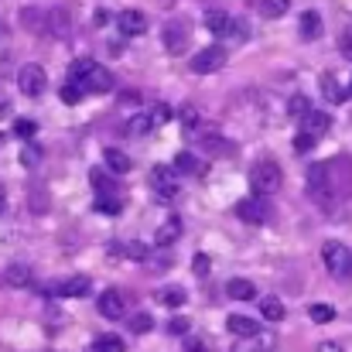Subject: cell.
Wrapping results in <instances>:
<instances>
[{"mask_svg": "<svg viewBox=\"0 0 352 352\" xmlns=\"http://www.w3.org/2000/svg\"><path fill=\"white\" fill-rule=\"evenodd\" d=\"M65 79L79 82V86H82V93H96V96L113 93V76H110V69H103V65H100V62H93V58H76Z\"/></svg>", "mask_w": 352, "mask_h": 352, "instance_id": "1", "label": "cell"}, {"mask_svg": "<svg viewBox=\"0 0 352 352\" xmlns=\"http://www.w3.org/2000/svg\"><path fill=\"white\" fill-rule=\"evenodd\" d=\"M280 182H284V175H280L277 161H256L250 171L253 195H274V192H280Z\"/></svg>", "mask_w": 352, "mask_h": 352, "instance_id": "2", "label": "cell"}, {"mask_svg": "<svg viewBox=\"0 0 352 352\" xmlns=\"http://www.w3.org/2000/svg\"><path fill=\"white\" fill-rule=\"evenodd\" d=\"M151 192H154V199L161 206H171L178 199V178H175V171L168 164H154V171H151Z\"/></svg>", "mask_w": 352, "mask_h": 352, "instance_id": "3", "label": "cell"}, {"mask_svg": "<svg viewBox=\"0 0 352 352\" xmlns=\"http://www.w3.org/2000/svg\"><path fill=\"white\" fill-rule=\"evenodd\" d=\"M308 192L315 202L322 206H332L336 202V188H332V178H329V164H311L308 168Z\"/></svg>", "mask_w": 352, "mask_h": 352, "instance_id": "4", "label": "cell"}, {"mask_svg": "<svg viewBox=\"0 0 352 352\" xmlns=\"http://www.w3.org/2000/svg\"><path fill=\"white\" fill-rule=\"evenodd\" d=\"M236 216L243 223H250V226H263L270 219V209H267L263 195H250V199H239L236 202Z\"/></svg>", "mask_w": 352, "mask_h": 352, "instance_id": "5", "label": "cell"}, {"mask_svg": "<svg viewBox=\"0 0 352 352\" xmlns=\"http://www.w3.org/2000/svg\"><path fill=\"white\" fill-rule=\"evenodd\" d=\"M223 65H226V48H219V45H209V48L195 52V58H192V72H199V76L219 72Z\"/></svg>", "mask_w": 352, "mask_h": 352, "instance_id": "6", "label": "cell"}, {"mask_svg": "<svg viewBox=\"0 0 352 352\" xmlns=\"http://www.w3.org/2000/svg\"><path fill=\"white\" fill-rule=\"evenodd\" d=\"M17 86H21V93L24 96H41L45 93V86H48V76H45V69L41 65H21V72H17Z\"/></svg>", "mask_w": 352, "mask_h": 352, "instance_id": "7", "label": "cell"}, {"mask_svg": "<svg viewBox=\"0 0 352 352\" xmlns=\"http://www.w3.org/2000/svg\"><path fill=\"white\" fill-rule=\"evenodd\" d=\"M161 34H164V48H168L171 55H182V52L188 48V24H185V21H168Z\"/></svg>", "mask_w": 352, "mask_h": 352, "instance_id": "8", "label": "cell"}, {"mask_svg": "<svg viewBox=\"0 0 352 352\" xmlns=\"http://www.w3.org/2000/svg\"><path fill=\"white\" fill-rule=\"evenodd\" d=\"M346 246L339 243V239H329L325 246H322V260H325V267H329V274L332 277H342V270H346Z\"/></svg>", "mask_w": 352, "mask_h": 352, "instance_id": "9", "label": "cell"}, {"mask_svg": "<svg viewBox=\"0 0 352 352\" xmlns=\"http://www.w3.org/2000/svg\"><path fill=\"white\" fill-rule=\"evenodd\" d=\"M100 315L103 318H110V322H120L123 315H126V305H123V294H120L117 287H110V291H103L100 294Z\"/></svg>", "mask_w": 352, "mask_h": 352, "instance_id": "10", "label": "cell"}, {"mask_svg": "<svg viewBox=\"0 0 352 352\" xmlns=\"http://www.w3.org/2000/svg\"><path fill=\"white\" fill-rule=\"evenodd\" d=\"M21 24L31 34H48V10L45 7H24L21 10Z\"/></svg>", "mask_w": 352, "mask_h": 352, "instance_id": "11", "label": "cell"}, {"mask_svg": "<svg viewBox=\"0 0 352 352\" xmlns=\"http://www.w3.org/2000/svg\"><path fill=\"white\" fill-rule=\"evenodd\" d=\"M329 126H332V120L329 113H318V110H308L305 117H301V133H308V137H322V133H329Z\"/></svg>", "mask_w": 352, "mask_h": 352, "instance_id": "12", "label": "cell"}, {"mask_svg": "<svg viewBox=\"0 0 352 352\" xmlns=\"http://www.w3.org/2000/svg\"><path fill=\"white\" fill-rule=\"evenodd\" d=\"M182 230H185V223H182L178 216L164 219V223L157 226V233H154V246H171V243H178V239H182Z\"/></svg>", "mask_w": 352, "mask_h": 352, "instance_id": "13", "label": "cell"}, {"mask_svg": "<svg viewBox=\"0 0 352 352\" xmlns=\"http://www.w3.org/2000/svg\"><path fill=\"white\" fill-rule=\"evenodd\" d=\"M274 349V336L270 332H256V336H246V339H239L233 346V352H270Z\"/></svg>", "mask_w": 352, "mask_h": 352, "instance_id": "14", "label": "cell"}, {"mask_svg": "<svg viewBox=\"0 0 352 352\" xmlns=\"http://www.w3.org/2000/svg\"><path fill=\"white\" fill-rule=\"evenodd\" d=\"M69 31H72V14H69L65 7H52V10H48V34L65 38Z\"/></svg>", "mask_w": 352, "mask_h": 352, "instance_id": "15", "label": "cell"}, {"mask_svg": "<svg viewBox=\"0 0 352 352\" xmlns=\"http://www.w3.org/2000/svg\"><path fill=\"white\" fill-rule=\"evenodd\" d=\"M322 93H325V100H329V103H336V107L349 100V89L339 82V76H336V72H325V76H322Z\"/></svg>", "mask_w": 352, "mask_h": 352, "instance_id": "16", "label": "cell"}, {"mask_svg": "<svg viewBox=\"0 0 352 352\" xmlns=\"http://www.w3.org/2000/svg\"><path fill=\"white\" fill-rule=\"evenodd\" d=\"M117 24H120V31L130 34V38H137V34L147 31V17H144L140 10H123V14L117 17Z\"/></svg>", "mask_w": 352, "mask_h": 352, "instance_id": "17", "label": "cell"}, {"mask_svg": "<svg viewBox=\"0 0 352 352\" xmlns=\"http://www.w3.org/2000/svg\"><path fill=\"white\" fill-rule=\"evenodd\" d=\"M226 329L233 332L236 339H246V336H256V332H260V322H253V318H246V315H230V318H226Z\"/></svg>", "mask_w": 352, "mask_h": 352, "instance_id": "18", "label": "cell"}, {"mask_svg": "<svg viewBox=\"0 0 352 352\" xmlns=\"http://www.w3.org/2000/svg\"><path fill=\"white\" fill-rule=\"evenodd\" d=\"M89 277H82V274H76V277H69V280H62L58 284V294H65V298H82V294H89Z\"/></svg>", "mask_w": 352, "mask_h": 352, "instance_id": "19", "label": "cell"}, {"mask_svg": "<svg viewBox=\"0 0 352 352\" xmlns=\"http://www.w3.org/2000/svg\"><path fill=\"white\" fill-rule=\"evenodd\" d=\"M103 164H107L113 175H126V171L133 168V164H130V157H126L123 151H117V147H107V151H103Z\"/></svg>", "mask_w": 352, "mask_h": 352, "instance_id": "20", "label": "cell"}, {"mask_svg": "<svg viewBox=\"0 0 352 352\" xmlns=\"http://www.w3.org/2000/svg\"><path fill=\"white\" fill-rule=\"evenodd\" d=\"M3 284H7V287H28V284H31V270H28L24 263H10V267L3 270Z\"/></svg>", "mask_w": 352, "mask_h": 352, "instance_id": "21", "label": "cell"}, {"mask_svg": "<svg viewBox=\"0 0 352 352\" xmlns=\"http://www.w3.org/2000/svg\"><path fill=\"white\" fill-rule=\"evenodd\" d=\"M301 38H305V41L322 38V17H318L315 10H305V14H301Z\"/></svg>", "mask_w": 352, "mask_h": 352, "instance_id": "22", "label": "cell"}, {"mask_svg": "<svg viewBox=\"0 0 352 352\" xmlns=\"http://www.w3.org/2000/svg\"><path fill=\"white\" fill-rule=\"evenodd\" d=\"M89 182H93V188H96L100 195H120L117 182H113V178H110L103 168H93V171H89Z\"/></svg>", "mask_w": 352, "mask_h": 352, "instance_id": "23", "label": "cell"}, {"mask_svg": "<svg viewBox=\"0 0 352 352\" xmlns=\"http://www.w3.org/2000/svg\"><path fill=\"white\" fill-rule=\"evenodd\" d=\"M260 315H263V322H280V318H284V305H280V298H274V294L260 298Z\"/></svg>", "mask_w": 352, "mask_h": 352, "instance_id": "24", "label": "cell"}, {"mask_svg": "<svg viewBox=\"0 0 352 352\" xmlns=\"http://www.w3.org/2000/svg\"><path fill=\"white\" fill-rule=\"evenodd\" d=\"M206 28L216 34V38H226V28H230V14L223 10H206Z\"/></svg>", "mask_w": 352, "mask_h": 352, "instance_id": "25", "label": "cell"}, {"mask_svg": "<svg viewBox=\"0 0 352 352\" xmlns=\"http://www.w3.org/2000/svg\"><path fill=\"white\" fill-rule=\"evenodd\" d=\"M199 168H202V164H199V157H195V154L178 151V157H175V168H171V171H175V175H199Z\"/></svg>", "mask_w": 352, "mask_h": 352, "instance_id": "26", "label": "cell"}, {"mask_svg": "<svg viewBox=\"0 0 352 352\" xmlns=\"http://www.w3.org/2000/svg\"><path fill=\"white\" fill-rule=\"evenodd\" d=\"M117 250L123 253V256H130V260H140V263H144V260H151V246H147V243H140V239H126V243L117 246Z\"/></svg>", "mask_w": 352, "mask_h": 352, "instance_id": "27", "label": "cell"}, {"mask_svg": "<svg viewBox=\"0 0 352 352\" xmlns=\"http://www.w3.org/2000/svg\"><path fill=\"white\" fill-rule=\"evenodd\" d=\"M226 294H230L233 301H250V298H256V287H253L250 280H230Z\"/></svg>", "mask_w": 352, "mask_h": 352, "instance_id": "28", "label": "cell"}, {"mask_svg": "<svg viewBox=\"0 0 352 352\" xmlns=\"http://www.w3.org/2000/svg\"><path fill=\"white\" fill-rule=\"evenodd\" d=\"M291 10V0H260V14L263 17H284Z\"/></svg>", "mask_w": 352, "mask_h": 352, "instance_id": "29", "label": "cell"}, {"mask_svg": "<svg viewBox=\"0 0 352 352\" xmlns=\"http://www.w3.org/2000/svg\"><path fill=\"white\" fill-rule=\"evenodd\" d=\"M185 298H188V294H185L182 287H164V291L157 294V301H161V305H168V308H182V305H185Z\"/></svg>", "mask_w": 352, "mask_h": 352, "instance_id": "30", "label": "cell"}, {"mask_svg": "<svg viewBox=\"0 0 352 352\" xmlns=\"http://www.w3.org/2000/svg\"><path fill=\"white\" fill-rule=\"evenodd\" d=\"M28 202H31V212H38V216L48 212V192L41 185H31V199Z\"/></svg>", "mask_w": 352, "mask_h": 352, "instance_id": "31", "label": "cell"}, {"mask_svg": "<svg viewBox=\"0 0 352 352\" xmlns=\"http://www.w3.org/2000/svg\"><path fill=\"white\" fill-rule=\"evenodd\" d=\"M130 332H137V336H147V332H154V318H151L147 311H137V315L130 318Z\"/></svg>", "mask_w": 352, "mask_h": 352, "instance_id": "32", "label": "cell"}, {"mask_svg": "<svg viewBox=\"0 0 352 352\" xmlns=\"http://www.w3.org/2000/svg\"><path fill=\"white\" fill-rule=\"evenodd\" d=\"M226 38H233V41H246V38H250V24H246L243 17H230Z\"/></svg>", "mask_w": 352, "mask_h": 352, "instance_id": "33", "label": "cell"}, {"mask_svg": "<svg viewBox=\"0 0 352 352\" xmlns=\"http://www.w3.org/2000/svg\"><path fill=\"white\" fill-rule=\"evenodd\" d=\"M93 352H123V339L120 336H100L93 342Z\"/></svg>", "mask_w": 352, "mask_h": 352, "instance_id": "34", "label": "cell"}, {"mask_svg": "<svg viewBox=\"0 0 352 352\" xmlns=\"http://www.w3.org/2000/svg\"><path fill=\"white\" fill-rule=\"evenodd\" d=\"M82 96H86V93H82V86H79V82H72V79H65V86H62V103L76 107Z\"/></svg>", "mask_w": 352, "mask_h": 352, "instance_id": "35", "label": "cell"}, {"mask_svg": "<svg viewBox=\"0 0 352 352\" xmlns=\"http://www.w3.org/2000/svg\"><path fill=\"white\" fill-rule=\"evenodd\" d=\"M147 130H154V123H151V117H147V113H137V117L126 123V133H133V137H144Z\"/></svg>", "mask_w": 352, "mask_h": 352, "instance_id": "36", "label": "cell"}, {"mask_svg": "<svg viewBox=\"0 0 352 352\" xmlns=\"http://www.w3.org/2000/svg\"><path fill=\"white\" fill-rule=\"evenodd\" d=\"M308 315H311V322H318V325H325V322H332V318H336L332 305H322V301H318V305H311V308H308Z\"/></svg>", "mask_w": 352, "mask_h": 352, "instance_id": "37", "label": "cell"}, {"mask_svg": "<svg viewBox=\"0 0 352 352\" xmlns=\"http://www.w3.org/2000/svg\"><path fill=\"white\" fill-rule=\"evenodd\" d=\"M96 209L107 212V216H117L120 212V195H100V199H96Z\"/></svg>", "mask_w": 352, "mask_h": 352, "instance_id": "38", "label": "cell"}, {"mask_svg": "<svg viewBox=\"0 0 352 352\" xmlns=\"http://www.w3.org/2000/svg\"><path fill=\"white\" fill-rule=\"evenodd\" d=\"M308 110H311V103H308L305 96H291V100H287V113H291V117H305Z\"/></svg>", "mask_w": 352, "mask_h": 352, "instance_id": "39", "label": "cell"}, {"mask_svg": "<svg viewBox=\"0 0 352 352\" xmlns=\"http://www.w3.org/2000/svg\"><path fill=\"white\" fill-rule=\"evenodd\" d=\"M21 161H24L28 168H38V164H41V147H38V144H28V147L21 151Z\"/></svg>", "mask_w": 352, "mask_h": 352, "instance_id": "40", "label": "cell"}, {"mask_svg": "<svg viewBox=\"0 0 352 352\" xmlns=\"http://www.w3.org/2000/svg\"><path fill=\"white\" fill-rule=\"evenodd\" d=\"M147 117H151V123H154V126H161V123H168V120H171V110H168L164 103H157L154 110H147Z\"/></svg>", "mask_w": 352, "mask_h": 352, "instance_id": "41", "label": "cell"}, {"mask_svg": "<svg viewBox=\"0 0 352 352\" xmlns=\"http://www.w3.org/2000/svg\"><path fill=\"white\" fill-rule=\"evenodd\" d=\"M34 130H38V126H34L31 120H17V123H14V133H17V137H24V140H31V137H34Z\"/></svg>", "mask_w": 352, "mask_h": 352, "instance_id": "42", "label": "cell"}, {"mask_svg": "<svg viewBox=\"0 0 352 352\" xmlns=\"http://www.w3.org/2000/svg\"><path fill=\"white\" fill-rule=\"evenodd\" d=\"M178 120H182L185 126H195V123H199V110H195V107H182V110H178Z\"/></svg>", "mask_w": 352, "mask_h": 352, "instance_id": "43", "label": "cell"}, {"mask_svg": "<svg viewBox=\"0 0 352 352\" xmlns=\"http://www.w3.org/2000/svg\"><path fill=\"white\" fill-rule=\"evenodd\" d=\"M168 332H171V336H185V332H188V318H171V322H168Z\"/></svg>", "mask_w": 352, "mask_h": 352, "instance_id": "44", "label": "cell"}, {"mask_svg": "<svg viewBox=\"0 0 352 352\" xmlns=\"http://www.w3.org/2000/svg\"><path fill=\"white\" fill-rule=\"evenodd\" d=\"M192 267H195V274H199V277H206V274H209V256H206V253H199Z\"/></svg>", "mask_w": 352, "mask_h": 352, "instance_id": "45", "label": "cell"}, {"mask_svg": "<svg viewBox=\"0 0 352 352\" xmlns=\"http://www.w3.org/2000/svg\"><path fill=\"white\" fill-rule=\"evenodd\" d=\"M294 147L305 154V151H311V147H315V137H308V133H298V144H294Z\"/></svg>", "mask_w": 352, "mask_h": 352, "instance_id": "46", "label": "cell"}, {"mask_svg": "<svg viewBox=\"0 0 352 352\" xmlns=\"http://www.w3.org/2000/svg\"><path fill=\"white\" fill-rule=\"evenodd\" d=\"M339 48L346 52V58H352V34H342V41H339Z\"/></svg>", "mask_w": 352, "mask_h": 352, "instance_id": "47", "label": "cell"}, {"mask_svg": "<svg viewBox=\"0 0 352 352\" xmlns=\"http://www.w3.org/2000/svg\"><path fill=\"white\" fill-rule=\"evenodd\" d=\"M107 21H110V14H107V10H96V14H93V24H96V28H103Z\"/></svg>", "mask_w": 352, "mask_h": 352, "instance_id": "48", "label": "cell"}, {"mask_svg": "<svg viewBox=\"0 0 352 352\" xmlns=\"http://www.w3.org/2000/svg\"><path fill=\"white\" fill-rule=\"evenodd\" d=\"M318 352H342V346H339V342H322Z\"/></svg>", "mask_w": 352, "mask_h": 352, "instance_id": "49", "label": "cell"}, {"mask_svg": "<svg viewBox=\"0 0 352 352\" xmlns=\"http://www.w3.org/2000/svg\"><path fill=\"white\" fill-rule=\"evenodd\" d=\"M188 349H192V352H209V346H206V342H195V339H188Z\"/></svg>", "mask_w": 352, "mask_h": 352, "instance_id": "50", "label": "cell"}, {"mask_svg": "<svg viewBox=\"0 0 352 352\" xmlns=\"http://www.w3.org/2000/svg\"><path fill=\"white\" fill-rule=\"evenodd\" d=\"M342 277H352V250L346 253V270H342Z\"/></svg>", "mask_w": 352, "mask_h": 352, "instance_id": "51", "label": "cell"}, {"mask_svg": "<svg viewBox=\"0 0 352 352\" xmlns=\"http://www.w3.org/2000/svg\"><path fill=\"white\" fill-rule=\"evenodd\" d=\"M3 206H7V192H3V185H0V212H3Z\"/></svg>", "mask_w": 352, "mask_h": 352, "instance_id": "52", "label": "cell"}, {"mask_svg": "<svg viewBox=\"0 0 352 352\" xmlns=\"http://www.w3.org/2000/svg\"><path fill=\"white\" fill-rule=\"evenodd\" d=\"M349 96H352V89H349Z\"/></svg>", "mask_w": 352, "mask_h": 352, "instance_id": "53", "label": "cell"}]
</instances>
